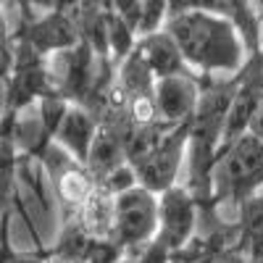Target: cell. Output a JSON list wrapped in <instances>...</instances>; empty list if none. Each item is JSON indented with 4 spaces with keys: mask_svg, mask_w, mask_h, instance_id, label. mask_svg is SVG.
I'll list each match as a JSON object with an SVG mask.
<instances>
[{
    "mask_svg": "<svg viewBox=\"0 0 263 263\" xmlns=\"http://www.w3.org/2000/svg\"><path fill=\"white\" fill-rule=\"evenodd\" d=\"M163 29L174 40L187 71L197 79H232L253 58L234 24L218 13H174Z\"/></svg>",
    "mask_w": 263,
    "mask_h": 263,
    "instance_id": "obj_1",
    "label": "cell"
},
{
    "mask_svg": "<svg viewBox=\"0 0 263 263\" xmlns=\"http://www.w3.org/2000/svg\"><path fill=\"white\" fill-rule=\"evenodd\" d=\"M263 190V140L255 135H242L221 145L211 168V192L218 208L237 216V208L248 197Z\"/></svg>",
    "mask_w": 263,
    "mask_h": 263,
    "instance_id": "obj_2",
    "label": "cell"
},
{
    "mask_svg": "<svg viewBox=\"0 0 263 263\" xmlns=\"http://www.w3.org/2000/svg\"><path fill=\"white\" fill-rule=\"evenodd\" d=\"M158 195L140 184L111 197V232L108 239L119 250H142L156 242Z\"/></svg>",
    "mask_w": 263,
    "mask_h": 263,
    "instance_id": "obj_3",
    "label": "cell"
},
{
    "mask_svg": "<svg viewBox=\"0 0 263 263\" xmlns=\"http://www.w3.org/2000/svg\"><path fill=\"white\" fill-rule=\"evenodd\" d=\"M184 156H187V124L166 126L147 147L126 158V163L135 171V179L140 187L161 195L163 190L179 184L184 171Z\"/></svg>",
    "mask_w": 263,
    "mask_h": 263,
    "instance_id": "obj_4",
    "label": "cell"
},
{
    "mask_svg": "<svg viewBox=\"0 0 263 263\" xmlns=\"http://www.w3.org/2000/svg\"><path fill=\"white\" fill-rule=\"evenodd\" d=\"M197 229V197L182 187L174 184L158 195V229L156 242L163 253H177L190 245Z\"/></svg>",
    "mask_w": 263,
    "mask_h": 263,
    "instance_id": "obj_5",
    "label": "cell"
},
{
    "mask_svg": "<svg viewBox=\"0 0 263 263\" xmlns=\"http://www.w3.org/2000/svg\"><path fill=\"white\" fill-rule=\"evenodd\" d=\"M200 98V79L192 74H174L153 82V105H156L158 124L184 126L195 114Z\"/></svg>",
    "mask_w": 263,
    "mask_h": 263,
    "instance_id": "obj_6",
    "label": "cell"
},
{
    "mask_svg": "<svg viewBox=\"0 0 263 263\" xmlns=\"http://www.w3.org/2000/svg\"><path fill=\"white\" fill-rule=\"evenodd\" d=\"M98 116L84 105L77 103H66L61 119L53 126V135H50V145H55L61 153H66L69 158L84 163L87 161V153H90L95 135H98Z\"/></svg>",
    "mask_w": 263,
    "mask_h": 263,
    "instance_id": "obj_7",
    "label": "cell"
},
{
    "mask_svg": "<svg viewBox=\"0 0 263 263\" xmlns=\"http://www.w3.org/2000/svg\"><path fill=\"white\" fill-rule=\"evenodd\" d=\"M135 53L147 66L153 79H166V77H174V74H190L179 50H177V45H174V40L168 37L166 29L137 37Z\"/></svg>",
    "mask_w": 263,
    "mask_h": 263,
    "instance_id": "obj_8",
    "label": "cell"
},
{
    "mask_svg": "<svg viewBox=\"0 0 263 263\" xmlns=\"http://www.w3.org/2000/svg\"><path fill=\"white\" fill-rule=\"evenodd\" d=\"M239 253L253 263H263V190L237 208Z\"/></svg>",
    "mask_w": 263,
    "mask_h": 263,
    "instance_id": "obj_9",
    "label": "cell"
},
{
    "mask_svg": "<svg viewBox=\"0 0 263 263\" xmlns=\"http://www.w3.org/2000/svg\"><path fill=\"white\" fill-rule=\"evenodd\" d=\"M16 161L18 153L13 150L8 137H0V221L6 218L8 208L13 205L16 192Z\"/></svg>",
    "mask_w": 263,
    "mask_h": 263,
    "instance_id": "obj_10",
    "label": "cell"
},
{
    "mask_svg": "<svg viewBox=\"0 0 263 263\" xmlns=\"http://www.w3.org/2000/svg\"><path fill=\"white\" fill-rule=\"evenodd\" d=\"M168 21V0H140V21L137 37L161 32Z\"/></svg>",
    "mask_w": 263,
    "mask_h": 263,
    "instance_id": "obj_11",
    "label": "cell"
},
{
    "mask_svg": "<svg viewBox=\"0 0 263 263\" xmlns=\"http://www.w3.org/2000/svg\"><path fill=\"white\" fill-rule=\"evenodd\" d=\"M232 6H234V0H168V16L187 13V11H203V13H218L227 18Z\"/></svg>",
    "mask_w": 263,
    "mask_h": 263,
    "instance_id": "obj_12",
    "label": "cell"
},
{
    "mask_svg": "<svg viewBox=\"0 0 263 263\" xmlns=\"http://www.w3.org/2000/svg\"><path fill=\"white\" fill-rule=\"evenodd\" d=\"M250 135L263 140V74L258 79V98H255V111L250 119Z\"/></svg>",
    "mask_w": 263,
    "mask_h": 263,
    "instance_id": "obj_13",
    "label": "cell"
},
{
    "mask_svg": "<svg viewBox=\"0 0 263 263\" xmlns=\"http://www.w3.org/2000/svg\"><path fill=\"white\" fill-rule=\"evenodd\" d=\"M0 263H45V258H42V253H11Z\"/></svg>",
    "mask_w": 263,
    "mask_h": 263,
    "instance_id": "obj_14",
    "label": "cell"
},
{
    "mask_svg": "<svg viewBox=\"0 0 263 263\" xmlns=\"http://www.w3.org/2000/svg\"><path fill=\"white\" fill-rule=\"evenodd\" d=\"M248 3H250V6H253V3H255V0H248Z\"/></svg>",
    "mask_w": 263,
    "mask_h": 263,
    "instance_id": "obj_15",
    "label": "cell"
}]
</instances>
